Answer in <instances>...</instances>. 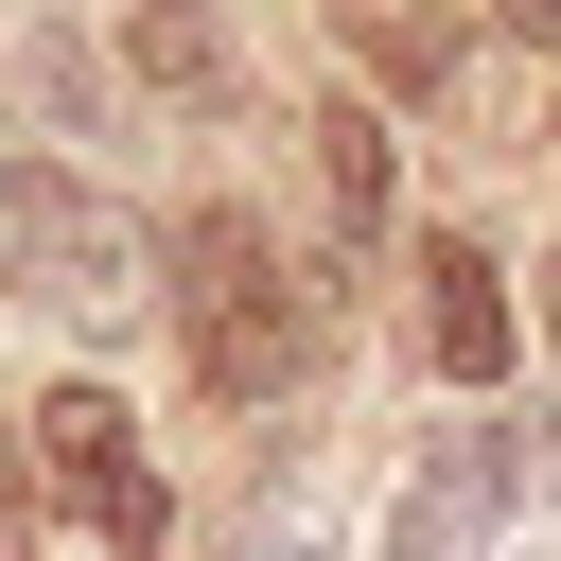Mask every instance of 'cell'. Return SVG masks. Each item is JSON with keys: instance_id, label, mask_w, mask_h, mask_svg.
Wrapping results in <instances>:
<instances>
[{"instance_id": "cell-1", "label": "cell", "mask_w": 561, "mask_h": 561, "mask_svg": "<svg viewBox=\"0 0 561 561\" xmlns=\"http://www.w3.org/2000/svg\"><path fill=\"white\" fill-rule=\"evenodd\" d=\"M175 263H193L175 298H193V368H210V386H280V368L316 351V316H333V298H316V263H280V245H263V210H193V245H175Z\"/></svg>"}, {"instance_id": "cell-2", "label": "cell", "mask_w": 561, "mask_h": 561, "mask_svg": "<svg viewBox=\"0 0 561 561\" xmlns=\"http://www.w3.org/2000/svg\"><path fill=\"white\" fill-rule=\"evenodd\" d=\"M35 473L88 508V543H105V561H158L175 491H158V456H140V421H123L105 386H53V403H35Z\"/></svg>"}, {"instance_id": "cell-3", "label": "cell", "mask_w": 561, "mask_h": 561, "mask_svg": "<svg viewBox=\"0 0 561 561\" xmlns=\"http://www.w3.org/2000/svg\"><path fill=\"white\" fill-rule=\"evenodd\" d=\"M0 245L35 263L53 316H123V298H140V210H105L88 175H18V193H0Z\"/></svg>"}, {"instance_id": "cell-4", "label": "cell", "mask_w": 561, "mask_h": 561, "mask_svg": "<svg viewBox=\"0 0 561 561\" xmlns=\"http://www.w3.org/2000/svg\"><path fill=\"white\" fill-rule=\"evenodd\" d=\"M526 473H543V456H526V421H473V438L386 508V561H473V543H491V508H508Z\"/></svg>"}, {"instance_id": "cell-5", "label": "cell", "mask_w": 561, "mask_h": 561, "mask_svg": "<svg viewBox=\"0 0 561 561\" xmlns=\"http://www.w3.org/2000/svg\"><path fill=\"white\" fill-rule=\"evenodd\" d=\"M421 368L438 386H508V280H491V245H421Z\"/></svg>"}, {"instance_id": "cell-6", "label": "cell", "mask_w": 561, "mask_h": 561, "mask_svg": "<svg viewBox=\"0 0 561 561\" xmlns=\"http://www.w3.org/2000/svg\"><path fill=\"white\" fill-rule=\"evenodd\" d=\"M298 140H316V193H333V228H386V123H368V105H316Z\"/></svg>"}, {"instance_id": "cell-7", "label": "cell", "mask_w": 561, "mask_h": 561, "mask_svg": "<svg viewBox=\"0 0 561 561\" xmlns=\"http://www.w3.org/2000/svg\"><path fill=\"white\" fill-rule=\"evenodd\" d=\"M351 53H368L386 88H456V53H473V35H456V18H351Z\"/></svg>"}, {"instance_id": "cell-8", "label": "cell", "mask_w": 561, "mask_h": 561, "mask_svg": "<svg viewBox=\"0 0 561 561\" xmlns=\"http://www.w3.org/2000/svg\"><path fill=\"white\" fill-rule=\"evenodd\" d=\"M123 70H158V88H210V70H228V53H210V35H193V18H140V35H123Z\"/></svg>"}, {"instance_id": "cell-9", "label": "cell", "mask_w": 561, "mask_h": 561, "mask_svg": "<svg viewBox=\"0 0 561 561\" xmlns=\"http://www.w3.org/2000/svg\"><path fill=\"white\" fill-rule=\"evenodd\" d=\"M18 543H35V491H18V473H0V561H18Z\"/></svg>"}, {"instance_id": "cell-10", "label": "cell", "mask_w": 561, "mask_h": 561, "mask_svg": "<svg viewBox=\"0 0 561 561\" xmlns=\"http://www.w3.org/2000/svg\"><path fill=\"white\" fill-rule=\"evenodd\" d=\"M0 193H18V158H0Z\"/></svg>"}, {"instance_id": "cell-11", "label": "cell", "mask_w": 561, "mask_h": 561, "mask_svg": "<svg viewBox=\"0 0 561 561\" xmlns=\"http://www.w3.org/2000/svg\"><path fill=\"white\" fill-rule=\"evenodd\" d=\"M543 561H561V543H543Z\"/></svg>"}]
</instances>
